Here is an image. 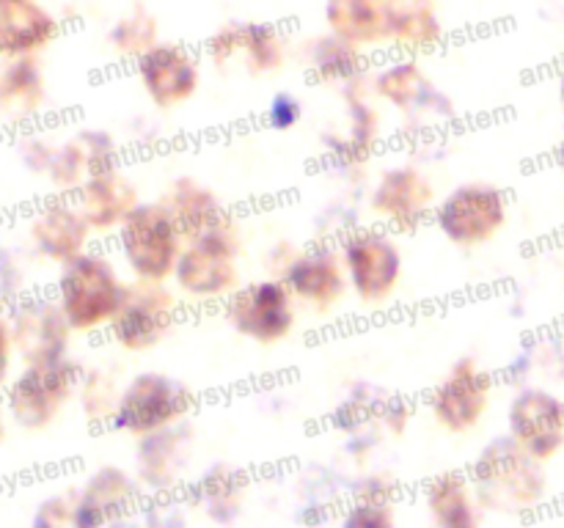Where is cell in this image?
<instances>
[{"mask_svg":"<svg viewBox=\"0 0 564 528\" xmlns=\"http://www.w3.org/2000/svg\"><path fill=\"white\" fill-rule=\"evenodd\" d=\"M560 165L564 168V143H562V148H560Z\"/></svg>","mask_w":564,"mask_h":528,"instance_id":"836d02e7","label":"cell"},{"mask_svg":"<svg viewBox=\"0 0 564 528\" xmlns=\"http://www.w3.org/2000/svg\"><path fill=\"white\" fill-rule=\"evenodd\" d=\"M240 242L231 234L229 223L209 229L187 240L176 262L174 278L182 292L198 300L229 297L240 289V267H237Z\"/></svg>","mask_w":564,"mask_h":528,"instance_id":"277c9868","label":"cell"},{"mask_svg":"<svg viewBox=\"0 0 564 528\" xmlns=\"http://www.w3.org/2000/svg\"><path fill=\"white\" fill-rule=\"evenodd\" d=\"M226 319L240 336L273 344L286 339L295 324V295L284 278L240 286L226 300Z\"/></svg>","mask_w":564,"mask_h":528,"instance_id":"52a82bcc","label":"cell"},{"mask_svg":"<svg viewBox=\"0 0 564 528\" xmlns=\"http://www.w3.org/2000/svg\"><path fill=\"white\" fill-rule=\"evenodd\" d=\"M58 33V20L36 0L0 6V55L22 58L44 50Z\"/></svg>","mask_w":564,"mask_h":528,"instance_id":"d6986e66","label":"cell"},{"mask_svg":"<svg viewBox=\"0 0 564 528\" xmlns=\"http://www.w3.org/2000/svg\"><path fill=\"white\" fill-rule=\"evenodd\" d=\"M135 187L124 179L116 168H105L99 174L88 176L80 187H77V209L88 226L94 229H113L127 218L132 207H135Z\"/></svg>","mask_w":564,"mask_h":528,"instance_id":"ffe728a7","label":"cell"},{"mask_svg":"<svg viewBox=\"0 0 564 528\" xmlns=\"http://www.w3.org/2000/svg\"><path fill=\"white\" fill-rule=\"evenodd\" d=\"M6 413L9 410H3V405H0V443H3L6 438Z\"/></svg>","mask_w":564,"mask_h":528,"instance_id":"d6a6232c","label":"cell"},{"mask_svg":"<svg viewBox=\"0 0 564 528\" xmlns=\"http://www.w3.org/2000/svg\"><path fill=\"white\" fill-rule=\"evenodd\" d=\"M182 440L176 438L174 429L165 427L160 432L143 435L141 449H138V468L141 479L147 484H171L176 479V471L185 465L182 457Z\"/></svg>","mask_w":564,"mask_h":528,"instance_id":"484cf974","label":"cell"},{"mask_svg":"<svg viewBox=\"0 0 564 528\" xmlns=\"http://www.w3.org/2000/svg\"><path fill=\"white\" fill-rule=\"evenodd\" d=\"M435 223L455 245H485L507 223L505 193L490 185L457 187L435 207Z\"/></svg>","mask_w":564,"mask_h":528,"instance_id":"ba28073f","label":"cell"},{"mask_svg":"<svg viewBox=\"0 0 564 528\" xmlns=\"http://www.w3.org/2000/svg\"><path fill=\"white\" fill-rule=\"evenodd\" d=\"M562 108H564V77H562Z\"/></svg>","mask_w":564,"mask_h":528,"instance_id":"d590c367","label":"cell"},{"mask_svg":"<svg viewBox=\"0 0 564 528\" xmlns=\"http://www.w3.org/2000/svg\"><path fill=\"white\" fill-rule=\"evenodd\" d=\"M441 38V16L433 0H386L383 42L422 50Z\"/></svg>","mask_w":564,"mask_h":528,"instance_id":"44dd1931","label":"cell"},{"mask_svg":"<svg viewBox=\"0 0 564 528\" xmlns=\"http://www.w3.org/2000/svg\"><path fill=\"white\" fill-rule=\"evenodd\" d=\"M471 482L479 506L496 512L532 509L545 493V473L540 460L512 438H496L479 451Z\"/></svg>","mask_w":564,"mask_h":528,"instance_id":"6da1fadb","label":"cell"},{"mask_svg":"<svg viewBox=\"0 0 564 528\" xmlns=\"http://www.w3.org/2000/svg\"><path fill=\"white\" fill-rule=\"evenodd\" d=\"M474 482L466 473H441L433 482L427 484V509L433 515L435 522H444V526L460 528V526H474L477 522V504L471 498Z\"/></svg>","mask_w":564,"mask_h":528,"instance_id":"d4e9b609","label":"cell"},{"mask_svg":"<svg viewBox=\"0 0 564 528\" xmlns=\"http://www.w3.org/2000/svg\"><path fill=\"white\" fill-rule=\"evenodd\" d=\"M347 280L364 302H380L397 289L402 273L400 248L383 231H356L341 245Z\"/></svg>","mask_w":564,"mask_h":528,"instance_id":"9c48e42d","label":"cell"},{"mask_svg":"<svg viewBox=\"0 0 564 528\" xmlns=\"http://www.w3.org/2000/svg\"><path fill=\"white\" fill-rule=\"evenodd\" d=\"M44 94L42 75L28 55L11 58L0 72V105L3 108H20L22 113H33Z\"/></svg>","mask_w":564,"mask_h":528,"instance_id":"4316f807","label":"cell"},{"mask_svg":"<svg viewBox=\"0 0 564 528\" xmlns=\"http://www.w3.org/2000/svg\"><path fill=\"white\" fill-rule=\"evenodd\" d=\"M215 64L242 61L253 72H273L284 64V38L262 22H229L207 44Z\"/></svg>","mask_w":564,"mask_h":528,"instance_id":"9a60e30c","label":"cell"},{"mask_svg":"<svg viewBox=\"0 0 564 528\" xmlns=\"http://www.w3.org/2000/svg\"><path fill=\"white\" fill-rule=\"evenodd\" d=\"M182 231L163 201L135 204L119 223V248L138 280H165L174 275L182 253Z\"/></svg>","mask_w":564,"mask_h":528,"instance_id":"3957f363","label":"cell"},{"mask_svg":"<svg viewBox=\"0 0 564 528\" xmlns=\"http://www.w3.org/2000/svg\"><path fill=\"white\" fill-rule=\"evenodd\" d=\"M77 377L80 372L66 358L53 363H28L25 372L9 385L6 410L25 429L50 427L75 394Z\"/></svg>","mask_w":564,"mask_h":528,"instance_id":"8992f818","label":"cell"},{"mask_svg":"<svg viewBox=\"0 0 564 528\" xmlns=\"http://www.w3.org/2000/svg\"><path fill=\"white\" fill-rule=\"evenodd\" d=\"M127 286L121 284L113 262L102 253H77L61 264L58 306L72 330H97L113 322Z\"/></svg>","mask_w":564,"mask_h":528,"instance_id":"7a4b0ae2","label":"cell"},{"mask_svg":"<svg viewBox=\"0 0 564 528\" xmlns=\"http://www.w3.org/2000/svg\"><path fill=\"white\" fill-rule=\"evenodd\" d=\"M193 402L196 396L180 380L158 372H143L132 377L119 394L113 424L124 432L143 438V435L180 424L193 410Z\"/></svg>","mask_w":564,"mask_h":528,"instance_id":"5b68a950","label":"cell"},{"mask_svg":"<svg viewBox=\"0 0 564 528\" xmlns=\"http://www.w3.org/2000/svg\"><path fill=\"white\" fill-rule=\"evenodd\" d=\"M510 438L540 462L551 460L564 446V402L549 391H521L510 405Z\"/></svg>","mask_w":564,"mask_h":528,"instance_id":"4fadbf2b","label":"cell"},{"mask_svg":"<svg viewBox=\"0 0 564 528\" xmlns=\"http://www.w3.org/2000/svg\"><path fill=\"white\" fill-rule=\"evenodd\" d=\"M430 204H433V187L416 168L386 170L372 193V212L400 229L422 223Z\"/></svg>","mask_w":564,"mask_h":528,"instance_id":"e0dca14e","label":"cell"},{"mask_svg":"<svg viewBox=\"0 0 564 528\" xmlns=\"http://www.w3.org/2000/svg\"><path fill=\"white\" fill-rule=\"evenodd\" d=\"M361 53H358L356 44L345 42L334 33V36H325L314 42V69L323 77L330 80H339V77H352L356 72H361Z\"/></svg>","mask_w":564,"mask_h":528,"instance_id":"83f0119b","label":"cell"},{"mask_svg":"<svg viewBox=\"0 0 564 528\" xmlns=\"http://www.w3.org/2000/svg\"><path fill=\"white\" fill-rule=\"evenodd\" d=\"M138 77L149 99L169 110L185 102L198 88V61L180 44H158L138 55Z\"/></svg>","mask_w":564,"mask_h":528,"instance_id":"5bb4252c","label":"cell"},{"mask_svg":"<svg viewBox=\"0 0 564 528\" xmlns=\"http://www.w3.org/2000/svg\"><path fill=\"white\" fill-rule=\"evenodd\" d=\"M31 240L42 256L53 262H69L72 256L83 253L88 240V220L77 209V204H47L36 218L31 220Z\"/></svg>","mask_w":564,"mask_h":528,"instance_id":"ac0fdd59","label":"cell"},{"mask_svg":"<svg viewBox=\"0 0 564 528\" xmlns=\"http://www.w3.org/2000/svg\"><path fill=\"white\" fill-rule=\"evenodd\" d=\"M9 3H20V0H0V6H9Z\"/></svg>","mask_w":564,"mask_h":528,"instance_id":"e575fe53","label":"cell"},{"mask_svg":"<svg viewBox=\"0 0 564 528\" xmlns=\"http://www.w3.org/2000/svg\"><path fill=\"white\" fill-rule=\"evenodd\" d=\"M494 396V377L485 369H479L471 358L455 363L444 383L433 391V416L441 427L449 432H466L477 427L479 418L485 416Z\"/></svg>","mask_w":564,"mask_h":528,"instance_id":"8fae6325","label":"cell"},{"mask_svg":"<svg viewBox=\"0 0 564 528\" xmlns=\"http://www.w3.org/2000/svg\"><path fill=\"white\" fill-rule=\"evenodd\" d=\"M9 328L14 350L28 363H53L66 358L69 344V319L61 311L58 300H25L11 311Z\"/></svg>","mask_w":564,"mask_h":528,"instance_id":"7c38bea8","label":"cell"},{"mask_svg":"<svg viewBox=\"0 0 564 528\" xmlns=\"http://www.w3.org/2000/svg\"><path fill=\"white\" fill-rule=\"evenodd\" d=\"M284 284L290 286L295 300H303L314 311H330L347 292L345 262H341L339 253L325 251V248L308 251L292 258Z\"/></svg>","mask_w":564,"mask_h":528,"instance_id":"2e32d148","label":"cell"},{"mask_svg":"<svg viewBox=\"0 0 564 528\" xmlns=\"http://www.w3.org/2000/svg\"><path fill=\"white\" fill-rule=\"evenodd\" d=\"M169 212L174 215L176 226H180L182 237L193 240V237L204 234L209 229H218L226 223L224 207L218 198L207 190V187L196 185L193 179H180L171 185L169 196L163 198Z\"/></svg>","mask_w":564,"mask_h":528,"instance_id":"603a6c76","label":"cell"},{"mask_svg":"<svg viewBox=\"0 0 564 528\" xmlns=\"http://www.w3.org/2000/svg\"><path fill=\"white\" fill-rule=\"evenodd\" d=\"M174 295L165 289L163 280H138L127 286L124 302L110 322V333L124 350H149L174 324Z\"/></svg>","mask_w":564,"mask_h":528,"instance_id":"30bf717a","label":"cell"},{"mask_svg":"<svg viewBox=\"0 0 564 528\" xmlns=\"http://www.w3.org/2000/svg\"><path fill=\"white\" fill-rule=\"evenodd\" d=\"M301 116H303V108H301V102L292 97V94H279V97L270 102L268 119L275 130H286V127L297 124V121H301Z\"/></svg>","mask_w":564,"mask_h":528,"instance_id":"4dcf8cb0","label":"cell"},{"mask_svg":"<svg viewBox=\"0 0 564 528\" xmlns=\"http://www.w3.org/2000/svg\"><path fill=\"white\" fill-rule=\"evenodd\" d=\"M154 36H158V25H154V16H149L147 11H132V14L121 16L113 31H110V42H113L116 50L135 55L152 47Z\"/></svg>","mask_w":564,"mask_h":528,"instance_id":"f546056e","label":"cell"},{"mask_svg":"<svg viewBox=\"0 0 564 528\" xmlns=\"http://www.w3.org/2000/svg\"><path fill=\"white\" fill-rule=\"evenodd\" d=\"M132 501V482L119 468H102L88 479L83 493L75 498L72 522L75 526H94L113 517V512L127 509Z\"/></svg>","mask_w":564,"mask_h":528,"instance_id":"7402d4cb","label":"cell"},{"mask_svg":"<svg viewBox=\"0 0 564 528\" xmlns=\"http://www.w3.org/2000/svg\"><path fill=\"white\" fill-rule=\"evenodd\" d=\"M11 352H14V339H11L9 319L0 317V388H3V385L9 383Z\"/></svg>","mask_w":564,"mask_h":528,"instance_id":"1f68e13d","label":"cell"},{"mask_svg":"<svg viewBox=\"0 0 564 528\" xmlns=\"http://www.w3.org/2000/svg\"><path fill=\"white\" fill-rule=\"evenodd\" d=\"M424 88H427V82H424L416 64L391 66V69H386L383 75L378 77V91L383 94L389 102L400 105V108H413V105L427 94Z\"/></svg>","mask_w":564,"mask_h":528,"instance_id":"f1b7e54d","label":"cell"},{"mask_svg":"<svg viewBox=\"0 0 564 528\" xmlns=\"http://www.w3.org/2000/svg\"><path fill=\"white\" fill-rule=\"evenodd\" d=\"M325 22L356 47L383 42L386 0H325Z\"/></svg>","mask_w":564,"mask_h":528,"instance_id":"cb8c5ba5","label":"cell"}]
</instances>
